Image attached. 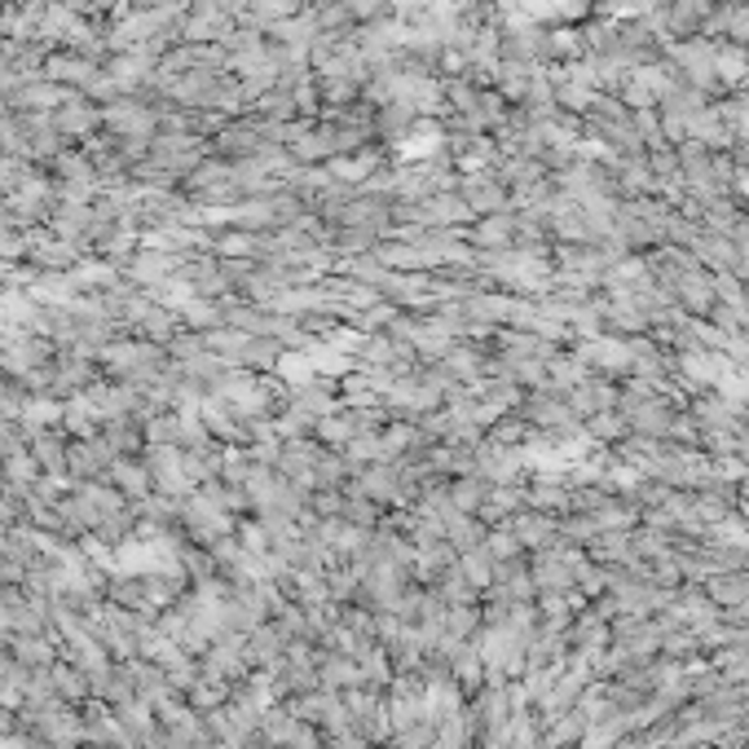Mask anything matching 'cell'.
I'll use <instances>...</instances> for the list:
<instances>
[{
	"label": "cell",
	"instance_id": "obj_1",
	"mask_svg": "<svg viewBox=\"0 0 749 749\" xmlns=\"http://www.w3.org/2000/svg\"><path fill=\"white\" fill-rule=\"evenodd\" d=\"M58 124H63V128H71V133H89V128H93V111H89V107H80V102H71V107H63V111H58Z\"/></svg>",
	"mask_w": 749,
	"mask_h": 749
}]
</instances>
